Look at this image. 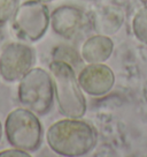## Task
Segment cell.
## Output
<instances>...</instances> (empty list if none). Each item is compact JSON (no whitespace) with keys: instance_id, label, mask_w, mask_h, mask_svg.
<instances>
[{"instance_id":"ba28073f","label":"cell","mask_w":147,"mask_h":157,"mask_svg":"<svg viewBox=\"0 0 147 157\" xmlns=\"http://www.w3.org/2000/svg\"><path fill=\"white\" fill-rule=\"evenodd\" d=\"M84 22V14L78 7L63 5L52 12L51 27L56 35L63 38H71L78 33Z\"/></svg>"},{"instance_id":"6da1fadb","label":"cell","mask_w":147,"mask_h":157,"mask_svg":"<svg viewBox=\"0 0 147 157\" xmlns=\"http://www.w3.org/2000/svg\"><path fill=\"white\" fill-rule=\"evenodd\" d=\"M46 141L51 150L60 156L78 157L95 148L98 133L92 125L79 118H66L49 126Z\"/></svg>"},{"instance_id":"9a60e30c","label":"cell","mask_w":147,"mask_h":157,"mask_svg":"<svg viewBox=\"0 0 147 157\" xmlns=\"http://www.w3.org/2000/svg\"><path fill=\"white\" fill-rule=\"evenodd\" d=\"M37 1H40V2H44V4H47V2H52L54 0H37Z\"/></svg>"},{"instance_id":"4fadbf2b","label":"cell","mask_w":147,"mask_h":157,"mask_svg":"<svg viewBox=\"0 0 147 157\" xmlns=\"http://www.w3.org/2000/svg\"><path fill=\"white\" fill-rule=\"evenodd\" d=\"M30 152L19 149V148L12 147L10 149H5L0 151V157H30Z\"/></svg>"},{"instance_id":"7c38bea8","label":"cell","mask_w":147,"mask_h":157,"mask_svg":"<svg viewBox=\"0 0 147 157\" xmlns=\"http://www.w3.org/2000/svg\"><path fill=\"white\" fill-rule=\"evenodd\" d=\"M19 5L20 0H0V25L9 22Z\"/></svg>"},{"instance_id":"5b68a950","label":"cell","mask_w":147,"mask_h":157,"mask_svg":"<svg viewBox=\"0 0 147 157\" xmlns=\"http://www.w3.org/2000/svg\"><path fill=\"white\" fill-rule=\"evenodd\" d=\"M51 25L47 6L37 0H27L19 5L12 17V29L20 39L38 42Z\"/></svg>"},{"instance_id":"3957f363","label":"cell","mask_w":147,"mask_h":157,"mask_svg":"<svg viewBox=\"0 0 147 157\" xmlns=\"http://www.w3.org/2000/svg\"><path fill=\"white\" fill-rule=\"evenodd\" d=\"M5 136L12 147L34 152L41 147L44 129L38 116L23 106L7 114Z\"/></svg>"},{"instance_id":"30bf717a","label":"cell","mask_w":147,"mask_h":157,"mask_svg":"<svg viewBox=\"0 0 147 157\" xmlns=\"http://www.w3.org/2000/svg\"><path fill=\"white\" fill-rule=\"evenodd\" d=\"M124 21V14L118 7H107L97 14L94 28L101 35H113L121 29Z\"/></svg>"},{"instance_id":"8992f818","label":"cell","mask_w":147,"mask_h":157,"mask_svg":"<svg viewBox=\"0 0 147 157\" xmlns=\"http://www.w3.org/2000/svg\"><path fill=\"white\" fill-rule=\"evenodd\" d=\"M36 54L34 49L21 42L8 43L0 52V76L6 82L20 81L34 68Z\"/></svg>"},{"instance_id":"52a82bcc","label":"cell","mask_w":147,"mask_h":157,"mask_svg":"<svg viewBox=\"0 0 147 157\" xmlns=\"http://www.w3.org/2000/svg\"><path fill=\"white\" fill-rule=\"evenodd\" d=\"M77 81L83 91L94 97L103 96L113 89L115 74L110 67L102 63L88 64L81 69Z\"/></svg>"},{"instance_id":"7a4b0ae2","label":"cell","mask_w":147,"mask_h":157,"mask_svg":"<svg viewBox=\"0 0 147 157\" xmlns=\"http://www.w3.org/2000/svg\"><path fill=\"white\" fill-rule=\"evenodd\" d=\"M49 73L60 113L67 118H82L86 113V99L75 69L64 61L53 60L49 64Z\"/></svg>"},{"instance_id":"8fae6325","label":"cell","mask_w":147,"mask_h":157,"mask_svg":"<svg viewBox=\"0 0 147 157\" xmlns=\"http://www.w3.org/2000/svg\"><path fill=\"white\" fill-rule=\"evenodd\" d=\"M132 31L140 43L147 45V6L140 8L133 16Z\"/></svg>"},{"instance_id":"277c9868","label":"cell","mask_w":147,"mask_h":157,"mask_svg":"<svg viewBox=\"0 0 147 157\" xmlns=\"http://www.w3.org/2000/svg\"><path fill=\"white\" fill-rule=\"evenodd\" d=\"M54 84L51 73L44 68H31L20 80L17 98L24 108L37 116H46L53 108Z\"/></svg>"},{"instance_id":"9c48e42d","label":"cell","mask_w":147,"mask_h":157,"mask_svg":"<svg viewBox=\"0 0 147 157\" xmlns=\"http://www.w3.org/2000/svg\"><path fill=\"white\" fill-rule=\"evenodd\" d=\"M114 51V43L107 35H94L85 40L82 46V59L88 64L105 63Z\"/></svg>"},{"instance_id":"5bb4252c","label":"cell","mask_w":147,"mask_h":157,"mask_svg":"<svg viewBox=\"0 0 147 157\" xmlns=\"http://www.w3.org/2000/svg\"><path fill=\"white\" fill-rule=\"evenodd\" d=\"M2 134H4V126H2V123L0 121V141L2 139Z\"/></svg>"}]
</instances>
